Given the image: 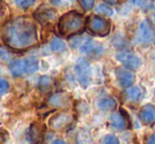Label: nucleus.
<instances>
[{"mask_svg":"<svg viewBox=\"0 0 155 144\" xmlns=\"http://www.w3.org/2000/svg\"><path fill=\"white\" fill-rule=\"evenodd\" d=\"M4 43L10 49L22 51L38 43L36 23L32 17L19 16L8 21L2 30Z\"/></svg>","mask_w":155,"mask_h":144,"instance_id":"nucleus-1","label":"nucleus"},{"mask_svg":"<svg viewBox=\"0 0 155 144\" xmlns=\"http://www.w3.org/2000/svg\"><path fill=\"white\" fill-rule=\"evenodd\" d=\"M87 19L76 11L63 14L58 20V32L61 36L72 37L82 33L86 29Z\"/></svg>","mask_w":155,"mask_h":144,"instance_id":"nucleus-2","label":"nucleus"},{"mask_svg":"<svg viewBox=\"0 0 155 144\" xmlns=\"http://www.w3.org/2000/svg\"><path fill=\"white\" fill-rule=\"evenodd\" d=\"M39 69V61L36 57H29L14 60L8 66L11 74L14 77H23L25 75H31Z\"/></svg>","mask_w":155,"mask_h":144,"instance_id":"nucleus-3","label":"nucleus"},{"mask_svg":"<svg viewBox=\"0 0 155 144\" xmlns=\"http://www.w3.org/2000/svg\"><path fill=\"white\" fill-rule=\"evenodd\" d=\"M87 29L90 33L95 36L104 37L110 34L111 32V22L106 19L104 16L93 15L87 18Z\"/></svg>","mask_w":155,"mask_h":144,"instance_id":"nucleus-4","label":"nucleus"},{"mask_svg":"<svg viewBox=\"0 0 155 144\" xmlns=\"http://www.w3.org/2000/svg\"><path fill=\"white\" fill-rule=\"evenodd\" d=\"M75 74L79 84L84 88L90 86L93 80V72L91 64L86 58L80 57L77 59L75 64Z\"/></svg>","mask_w":155,"mask_h":144,"instance_id":"nucleus-5","label":"nucleus"},{"mask_svg":"<svg viewBox=\"0 0 155 144\" xmlns=\"http://www.w3.org/2000/svg\"><path fill=\"white\" fill-rule=\"evenodd\" d=\"M115 58H116V60L118 62H120L123 64V66L131 69V71H137L143 65V59L139 57L137 54L133 53V52H118L116 54V56H115Z\"/></svg>","mask_w":155,"mask_h":144,"instance_id":"nucleus-6","label":"nucleus"},{"mask_svg":"<svg viewBox=\"0 0 155 144\" xmlns=\"http://www.w3.org/2000/svg\"><path fill=\"white\" fill-rule=\"evenodd\" d=\"M154 39V30L149 20L145 19L138 25V29L135 35V42L136 44H149Z\"/></svg>","mask_w":155,"mask_h":144,"instance_id":"nucleus-7","label":"nucleus"},{"mask_svg":"<svg viewBox=\"0 0 155 144\" xmlns=\"http://www.w3.org/2000/svg\"><path fill=\"white\" fill-rule=\"evenodd\" d=\"M73 122V116L70 113H57L49 120V126L54 130H61Z\"/></svg>","mask_w":155,"mask_h":144,"instance_id":"nucleus-8","label":"nucleus"},{"mask_svg":"<svg viewBox=\"0 0 155 144\" xmlns=\"http://www.w3.org/2000/svg\"><path fill=\"white\" fill-rule=\"evenodd\" d=\"M115 75L118 80L119 85L124 88H128V87L132 86L134 84L136 77H135V74L133 73L131 69H127L124 66H119L115 69Z\"/></svg>","mask_w":155,"mask_h":144,"instance_id":"nucleus-9","label":"nucleus"},{"mask_svg":"<svg viewBox=\"0 0 155 144\" xmlns=\"http://www.w3.org/2000/svg\"><path fill=\"white\" fill-rule=\"evenodd\" d=\"M79 50L82 54L93 58L100 57L104 54V47L92 39H86L84 41H82L81 45L79 46Z\"/></svg>","mask_w":155,"mask_h":144,"instance_id":"nucleus-10","label":"nucleus"},{"mask_svg":"<svg viewBox=\"0 0 155 144\" xmlns=\"http://www.w3.org/2000/svg\"><path fill=\"white\" fill-rule=\"evenodd\" d=\"M48 103L52 107L56 108H65L71 103V97L65 91H58L55 93L49 98Z\"/></svg>","mask_w":155,"mask_h":144,"instance_id":"nucleus-11","label":"nucleus"},{"mask_svg":"<svg viewBox=\"0 0 155 144\" xmlns=\"http://www.w3.org/2000/svg\"><path fill=\"white\" fill-rule=\"evenodd\" d=\"M43 138V130L40 124L33 123L30 125L27 132V139L31 144H39L41 143Z\"/></svg>","mask_w":155,"mask_h":144,"instance_id":"nucleus-12","label":"nucleus"},{"mask_svg":"<svg viewBox=\"0 0 155 144\" xmlns=\"http://www.w3.org/2000/svg\"><path fill=\"white\" fill-rule=\"evenodd\" d=\"M140 121L145 124H152L155 122V106L152 104H146L138 113Z\"/></svg>","mask_w":155,"mask_h":144,"instance_id":"nucleus-13","label":"nucleus"},{"mask_svg":"<svg viewBox=\"0 0 155 144\" xmlns=\"http://www.w3.org/2000/svg\"><path fill=\"white\" fill-rule=\"evenodd\" d=\"M110 123L115 130H124L127 128V123H128V120L124 116L119 113H113L110 116Z\"/></svg>","mask_w":155,"mask_h":144,"instance_id":"nucleus-14","label":"nucleus"},{"mask_svg":"<svg viewBox=\"0 0 155 144\" xmlns=\"http://www.w3.org/2000/svg\"><path fill=\"white\" fill-rule=\"evenodd\" d=\"M56 15H57V12L55 10H43L40 11L39 13L36 14V18L40 21L42 24H49L50 22L54 21L56 19Z\"/></svg>","mask_w":155,"mask_h":144,"instance_id":"nucleus-15","label":"nucleus"},{"mask_svg":"<svg viewBox=\"0 0 155 144\" xmlns=\"http://www.w3.org/2000/svg\"><path fill=\"white\" fill-rule=\"evenodd\" d=\"M97 106L102 112H110V110H115L117 106V102L114 98H101L97 101Z\"/></svg>","mask_w":155,"mask_h":144,"instance_id":"nucleus-16","label":"nucleus"},{"mask_svg":"<svg viewBox=\"0 0 155 144\" xmlns=\"http://www.w3.org/2000/svg\"><path fill=\"white\" fill-rule=\"evenodd\" d=\"M37 87L41 93H48L53 87V79L49 76H41L38 79V82H37Z\"/></svg>","mask_w":155,"mask_h":144,"instance_id":"nucleus-17","label":"nucleus"},{"mask_svg":"<svg viewBox=\"0 0 155 144\" xmlns=\"http://www.w3.org/2000/svg\"><path fill=\"white\" fill-rule=\"evenodd\" d=\"M126 96L127 99L131 102H137L140 100L141 96H143V91H141L140 87L138 86H130L126 89Z\"/></svg>","mask_w":155,"mask_h":144,"instance_id":"nucleus-18","label":"nucleus"},{"mask_svg":"<svg viewBox=\"0 0 155 144\" xmlns=\"http://www.w3.org/2000/svg\"><path fill=\"white\" fill-rule=\"evenodd\" d=\"M50 49H51V51L54 52V53L60 54L67 51L68 46L64 41L61 40L60 38H53L51 40V42H50Z\"/></svg>","mask_w":155,"mask_h":144,"instance_id":"nucleus-19","label":"nucleus"},{"mask_svg":"<svg viewBox=\"0 0 155 144\" xmlns=\"http://www.w3.org/2000/svg\"><path fill=\"white\" fill-rule=\"evenodd\" d=\"M95 13L100 16H108L111 17L114 15V11L111 6H109L108 3H100L96 6L95 8Z\"/></svg>","mask_w":155,"mask_h":144,"instance_id":"nucleus-20","label":"nucleus"},{"mask_svg":"<svg viewBox=\"0 0 155 144\" xmlns=\"http://www.w3.org/2000/svg\"><path fill=\"white\" fill-rule=\"evenodd\" d=\"M17 6H19L22 10H28L29 8H31L32 5H34V3L36 2V0H15Z\"/></svg>","mask_w":155,"mask_h":144,"instance_id":"nucleus-21","label":"nucleus"},{"mask_svg":"<svg viewBox=\"0 0 155 144\" xmlns=\"http://www.w3.org/2000/svg\"><path fill=\"white\" fill-rule=\"evenodd\" d=\"M78 2L84 11H91L95 5V0H78Z\"/></svg>","mask_w":155,"mask_h":144,"instance_id":"nucleus-22","label":"nucleus"},{"mask_svg":"<svg viewBox=\"0 0 155 144\" xmlns=\"http://www.w3.org/2000/svg\"><path fill=\"white\" fill-rule=\"evenodd\" d=\"M102 144H119V140L116 136H114L112 134H109L104 138Z\"/></svg>","mask_w":155,"mask_h":144,"instance_id":"nucleus-23","label":"nucleus"},{"mask_svg":"<svg viewBox=\"0 0 155 144\" xmlns=\"http://www.w3.org/2000/svg\"><path fill=\"white\" fill-rule=\"evenodd\" d=\"M10 89V83L6 79L4 78H0V95L8 93Z\"/></svg>","mask_w":155,"mask_h":144,"instance_id":"nucleus-24","label":"nucleus"},{"mask_svg":"<svg viewBox=\"0 0 155 144\" xmlns=\"http://www.w3.org/2000/svg\"><path fill=\"white\" fill-rule=\"evenodd\" d=\"M10 139V133L4 128L0 127V144H5Z\"/></svg>","mask_w":155,"mask_h":144,"instance_id":"nucleus-25","label":"nucleus"},{"mask_svg":"<svg viewBox=\"0 0 155 144\" xmlns=\"http://www.w3.org/2000/svg\"><path fill=\"white\" fill-rule=\"evenodd\" d=\"M130 3L134 6H138V8H143L147 4V0H129Z\"/></svg>","mask_w":155,"mask_h":144,"instance_id":"nucleus-26","label":"nucleus"},{"mask_svg":"<svg viewBox=\"0 0 155 144\" xmlns=\"http://www.w3.org/2000/svg\"><path fill=\"white\" fill-rule=\"evenodd\" d=\"M147 144H155V134H152L151 136H149L147 140Z\"/></svg>","mask_w":155,"mask_h":144,"instance_id":"nucleus-27","label":"nucleus"},{"mask_svg":"<svg viewBox=\"0 0 155 144\" xmlns=\"http://www.w3.org/2000/svg\"><path fill=\"white\" fill-rule=\"evenodd\" d=\"M106 3H108L109 5H115L119 2V0H104Z\"/></svg>","mask_w":155,"mask_h":144,"instance_id":"nucleus-28","label":"nucleus"},{"mask_svg":"<svg viewBox=\"0 0 155 144\" xmlns=\"http://www.w3.org/2000/svg\"><path fill=\"white\" fill-rule=\"evenodd\" d=\"M52 144H67L63 140H59V139H56V140L53 141V143Z\"/></svg>","mask_w":155,"mask_h":144,"instance_id":"nucleus-29","label":"nucleus"},{"mask_svg":"<svg viewBox=\"0 0 155 144\" xmlns=\"http://www.w3.org/2000/svg\"><path fill=\"white\" fill-rule=\"evenodd\" d=\"M52 1V3H54V4H57V3H59L61 0H51Z\"/></svg>","mask_w":155,"mask_h":144,"instance_id":"nucleus-30","label":"nucleus"},{"mask_svg":"<svg viewBox=\"0 0 155 144\" xmlns=\"http://www.w3.org/2000/svg\"><path fill=\"white\" fill-rule=\"evenodd\" d=\"M152 20H153V24L155 25V13H153V15H152Z\"/></svg>","mask_w":155,"mask_h":144,"instance_id":"nucleus-31","label":"nucleus"}]
</instances>
